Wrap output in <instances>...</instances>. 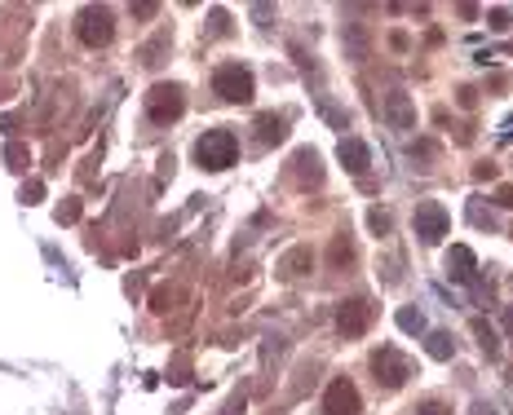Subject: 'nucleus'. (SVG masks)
Here are the masks:
<instances>
[{
  "instance_id": "obj_1",
  "label": "nucleus",
  "mask_w": 513,
  "mask_h": 415,
  "mask_svg": "<svg viewBox=\"0 0 513 415\" xmlns=\"http://www.w3.org/2000/svg\"><path fill=\"white\" fill-rule=\"evenodd\" d=\"M195 160L204 168H212V173H221V168H230L239 160V142H235L230 128H208L204 137L195 142Z\"/></svg>"
},
{
  "instance_id": "obj_2",
  "label": "nucleus",
  "mask_w": 513,
  "mask_h": 415,
  "mask_svg": "<svg viewBox=\"0 0 513 415\" xmlns=\"http://www.w3.org/2000/svg\"><path fill=\"white\" fill-rule=\"evenodd\" d=\"M212 93H221L226 102H253L257 80H253V71H248L244 62H221L217 71H212Z\"/></svg>"
},
{
  "instance_id": "obj_3",
  "label": "nucleus",
  "mask_w": 513,
  "mask_h": 415,
  "mask_svg": "<svg viewBox=\"0 0 513 415\" xmlns=\"http://www.w3.org/2000/svg\"><path fill=\"white\" fill-rule=\"evenodd\" d=\"M76 35H80V44H89V49H102V44H111V35H115V14L106 5H85L76 14Z\"/></svg>"
},
{
  "instance_id": "obj_4",
  "label": "nucleus",
  "mask_w": 513,
  "mask_h": 415,
  "mask_svg": "<svg viewBox=\"0 0 513 415\" xmlns=\"http://www.w3.org/2000/svg\"><path fill=\"white\" fill-rule=\"evenodd\" d=\"M182 111H186V89H182V84H169V80L151 84L146 115L155 119V124H173V119H182Z\"/></svg>"
},
{
  "instance_id": "obj_5",
  "label": "nucleus",
  "mask_w": 513,
  "mask_h": 415,
  "mask_svg": "<svg viewBox=\"0 0 513 415\" xmlns=\"http://www.w3.org/2000/svg\"><path fill=\"white\" fill-rule=\"evenodd\" d=\"M372 375H376L380 389H403V384L412 380V362L403 358L394 345H380V349L372 353Z\"/></svg>"
},
{
  "instance_id": "obj_6",
  "label": "nucleus",
  "mask_w": 513,
  "mask_h": 415,
  "mask_svg": "<svg viewBox=\"0 0 513 415\" xmlns=\"http://www.w3.org/2000/svg\"><path fill=\"white\" fill-rule=\"evenodd\" d=\"M412 230H416V239H421L425 248H438V243H443V235L451 230L447 208L434 203V199H425L421 208H416V217H412Z\"/></svg>"
},
{
  "instance_id": "obj_7",
  "label": "nucleus",
  "mask_w": 513,
  "mask_h": 415,
  "mask_svg": "<svg viewBox=\"0 0 513 415\" xmlns=\"http://www.w3.org/2000/svg\"><path fill=\"white\" fill-rule=\"evenodd\" d=\"M367 327H372V300L350 296V300H341V305H337V332H341V336L359 340Z\"/></svg>"
},
{
  "instance_id": "obj_8",
  "label": "nucleus",
  "mask_w": 513,
  "mask_h": 415,
  "mask_svg": "<svg viewBox=\"0 0 513 415\" xmlns=\"http://www.w3.org/2000/svg\"><path fill=\"white\" fill-rule=\"evenodd\" d=\"M363 411V398L345 375H337L328 389H323V415H359Z\"/></svg>"
},
{
  "instance_id": "obj_9",
  "label": "nucleus",
  "mask_w": 513,
  "mask_h": 415,
  "mask_svg": "<svg viewBox=\"0 0 513 415\" xmlns=\"http://www.w3.org/2000/svg\"><path fill=\"white\" fill-rule=\"evenodd\" d=\"M380 115H385V124L389 128H416V102H412V93H385V102H380Z\"/></svg>"
},
{
  "instance_id": "obj_10",
  "label": "nucleus",
  "mask_w": 513,
  "mask_h": 415,
  "mask_svg": "<svg viewBox=\"0 0 513 415\" xmlns=\"http://www.w3.org/2000/svg\"><path fill=\"white\" fill-rule=\"evenodd\" d=\"M337 155H341L345 173H354V177H363L367 168H372V151H367V142H363V137H341Z\"/></svg>"
},
{
  "instance_id": "obj_11",
  "label": "nucleus",
  "mask_w": 513,
  "mask_h": 415,
  "mask_svg": "<svg viewBox=\"0 0 513 415\" xmlns=\"http://www.w3.org/2000/svg\"><path fill=\"white\" fill-rule=\"evenodd\" d=\"M257 137H261V146H279L283 137H288V115L261 111V115H257Z\"/></svg>"
},
{
  "instance_id": "obj_12",
  "label": "nucleus",
  "mask_w": 513,
  "mask_h": 415,
  "mask_svg": "<svg viewBox=\"0 0 513 415\" xmlns=\"http://www.w3.org/2000/svg\"><path fill=\"white\" fill-rule=\"evenodd\" d=\"M473 265H478V261H473V252L464 248V243H456V248L447 252V274L456 278V283H473V274H478Z\"/></svg>"
},
{
  "instance_id": "obj_13",
  "label": "nucleus",
  "mask_w": 513,
  "mask_h": 415,
  "mask_svg": "<svg viewBox=\"0 0 513 415\" xmlns=\"http://www.w3.org/2000/svg\"><path fill=\"white\" fill-rule=\"evenodd\" d=\"M310 270H314V252L310 248H292V252L279 256V274L283 278H305Z\"/></svg>"
},
{
  "instance_id": "obj_14",
  "label": "nucleus",
  "mask_w": 513,
  "mask_h": 415,
  "mask_svg": "<svg viewBox=\"0 0 513 415\" xmlns=\"http://www.w3.org/2000/svg\"><path fill=\"white\" fill-rule=\"evenodd\" d=\"M425 353H429V358H438V362H447L451 353H456V340H451V332H429V336H425Z\"/></svg>"
},
{
  "instance_id": "obj_15",
  "label": "nucleus",
  "mask_w": 513,
  "mask_h": 415,
  "mask_svg": "<svg viewBox=\"0 0 513 415\" xmlns=\"http://www.w3.org/2000/svg\"><path fill=\"white\" fill-rule=\"evenodd\" d=\"M469 327H473V336H478V345H482L487 353H491V358H496V353H500V336H496V327L487 323V319H473Z\"/></svg>"
},
{
  "instance_id": "obj_16",
  "label": "nucleus",
  "mask_w": 513,
  "mask_h": 415,
  "mask_svg": "<svg viewBox=\"0 0 513 415\" xmlns=\"http://www.w3.org/2000/svg\"><path fill=\"white\" fill-rule=\"evenodd\" d=\"M328 261L337 265V270H341V265H350V261H354V243H350V235H337V239H332V248H328Z\"/></svg>"
},
{
  "instance_id": "obj_17",
  "label": "nucleus",
  "mask_w": 513,
  "mask_h": 415,
  "mask_svg": "<svg viewBox=\"0 0 513 415\" xmlns=\"http://www.w3.org/2000/svg\"><path fill=\"white\" fill-rule=\"evenodd\" d=\"M367 226H372V235H380V239H385L389 230H394V217L385 212V208H372V212H367Z\"/></svg>"
},
{
  "instance_id": "obj_18",
  "label": "nucleus",
  "mask_w": 513,
  "mask_h": 415,
  "mask_svg": "<svg viewBox=\"0 0 513 415\" xmlns=\"http://www.w3.org/2000/svg\"><path fill=\"white\" fill-rule=\"evenodd\" d=\"M398 327H403V332H425V319L412 310V305H403V310H398Z\"/></svg>"
},
{
  "instance_id": "obj_19",
  "label": "nucleus",
  "mask_w": 513,
  "mask_h": 415,
  "mask_svg": "<svg viewBox=\"0 0 513 415\" xmlns=\"http://www.w3.org/2000/svg\"><path fill=\"white\" fill-rule=\"evenodd\" d=\"M319 111H323L328 119H332V124H337V128H350V115H341L337 111V106H332V102H319Z\"/></svg>"
},
{
  "instance_id": "obj_20",
  "label": "nucleus",
  "mask_w": 513,
  "mask_h": 415,
  "mask_svg": "<svg viewBox=\"0 0 513 415\" xmlns=\"http://www.w3.org/2000/svg\"><path fill=\"white\" fill-rule=\"evenodd\" d=\"M5 160H9V168H27V146H9Z\"/></svg>"
},
{
  "instance_id": "obj_21",
  "label": "nucleus",
  "mask_w": 513,
  "mask_h": 415,
  "mask_svg": "<svg viewBox=\"0 0 513 415\" xmlns=\"http://www.w3.org/2000/svg\"><path fill=\"white\" fill-rule=\"evenodd\" d=\"M58 221H62V226H67V221H80V203H76V199H67L62 208H58Z\"/></svg>"
},
{
  "instance_id": "obj_22",
  "label": "nucleus",
  "mask_w": 513,
  "mask_h": 415,
  "mask_svg": "<svg viewBox=\"0 0 513 415\" xmlns=\"http://www.w3.org/2000/svg\"><path fill=\"white\" fill-rule=\"evenodd\" d=\"M487 22H491V31H509V9H491Z\"/></svg>"
},
{
  "instance_id": "obj_23",
  "label": "nucleus",
  "mask_w": 513,
  "mask_h": 415,
  "mask_svg": "<svg viewBox=\"0 0 513 415\" xmlns=\"http://www.w3.org/2000/svg\"><path fill=\"white\" fill-rule=\"evenodd\" d=\"M416 415H451L443 402H421V407H416Z\"/></svg>"
},
{
  "instance_id": "obj_24",
  "label": "nucleus",
  "mask_w": 513,
  "mask_h": 415,
  "mask_svg": "<svg viewBox=\"0 0 513 415\" xmlns=\"http://www.w3.org/2000/svg\"><path fill=\"white\" fill-rule=\"evenodd\" d=\"M40 194H44V186H40V181H31V186L22 190V199H27V203H40Z\"/></svg>"
},
{
  "instance_id": "obj_25",
  "label": "nucleus",
  "mask_w": 513,
  "mask_h": 415,
  "mask_svg": "<svg viewBox=\"0 0 513 415\" xmlns=\"http://www.w3.org/2000/svg\"><path fill=\"white\" fill-rule=\"evenodd\" d=\"M155 9H160V5H151V0H142V5H133V18H155Z\"/></svg>"
},
{
  "instance_id": "obj_26",
  "label": "nucleus",
  "mask_w": 513,
  "mask_h": 415,
  "mask_svg": "<svg viewBox=\"0 0 513 415\" xmlns=\"http://www.w3.org/2000/svg\"><path fill=\"white\" fill-rule=\"evenodd\" d=\"M496 203H500V208H513V186H500V190H496Z\"/></svg>"
},
{
  "instance_id": "obj_27",
  "label": "nucleus",
  "mask_w": 513,
  "mask_h": 415,
  "mask_svg": "<svg viewBox=\"0 0 513 415\" xmlns=\"http://www.w3.org/2000/svg\"><path fill=\"white\" fill-rule=\"evenodd\" d=\"M473 177H478V181H487V177H496V164H478V168H473Z\"/></svg>"
},
{
  "instance_id": "obj_28",
  "label": "nucleus",
  "mask_w": 513,
  "mask_h": 415,
  "mask_svg": "<svg viewBox=\"0 0 513 415\" xmlns=\"http://www.w3.org/2000/svg\"><path fill=\"white\" fill-rule=\"evenodd\" d=\"M478 102V89H460V106H473Z\"/></svg>"
},
{
  "instance_id": "obj_29",
  "label": "nucleus",
  "mask_w": 513,
  "mask_h": 415,
  "mask_svg": "<svg viewBox=\"0 0 513 415\" xmlns=\"http://www.w3.org/2000/svg\"><path fill=\"white\" fill-rule=\"evenodd\" d=\"M469 415H496V407H491V402H473Z\"/></svg>"
},
{
  "instance_id": "obj_30",
  "label": "nucleus",
  "mask_w": 513,
  "mask_h": 415,
  "mask_svg": "<svg viewBox=\"0 0 513 415\" xmlns=\"http://www.w3.org/2000/svg\"><path fill=\"white\" fill-rule=\"evenodd\" d=\"M500 323H505V332L513 336V305H505V314H500Z\"/></svg>"
},
{
  "instance_id": "obj_31",
  "label": "nucleus",
  "mask_w": 513,
  "mask_h": 415,
  "mask_svg": "<svg viewBox=\"0 0 513 415\" xmlns=\"http://www.w3.org/2000/svg\"><path fill=\"white\" fill-rule=\"evenodd\" d=\"M505 137H513V119H509V124H505Z\"/></svg>"
},
{
  "instance_id": "obj_32",
  "label": "nucleus",
  "mask_w": 513,
  "mask_h": 415,
  "mask_svg": "<svg viewBox=\"0 0 513 415\" xmlns=\"http://www.w3.org/2000/svg\"><path fill=\"white\" fill-rule=\"evenodd\" d=\"M509 49H513V44H509Z\"/></svg>"
}]
</instances>
